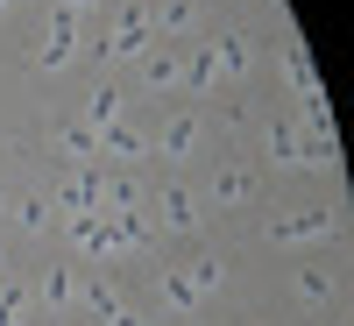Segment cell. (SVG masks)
Here are the masks:
<instances>
[{
    "instance_id": "cell-9",
    "label": "cell",
    "mask_w": 354,
    "mask_h": 326,
    "mask_svg": "<svg viewBox=\"0 0 354 326\" xmlns=\"http://www.w3.org/2000/svg\"><path fill=\"white\" fill-rule=\"evenodd\" d=\"M333 227V213H290V220H270V242H319Z\"/></svg>"
},
{
    "instance_id": "cell-3",
    "label": "cell",
    "mask_w": 354,
    "mask_h": 326,
    "mask_svg": "<svg viewBox=\"0 0 354 326\" xmlns=\"http://www.w3.org/2000/svg\"><path fill=\"white\" fill-rule=\"evenodd\" d=\"M50 206H57V213H100V170L85 163L78 177H64V185H57V199H50Z\"/></svg>"
},
{
    "instance_id": "cell-24",
    "label": "cell",
    "mask_w": 354,
    "mask_h": 326,
    "mask_svg": "<svg viewBox=\"0 0 354 326\" xmlns=\"http://www.w3.org/2000/svg\"><path fill=\"white\" fill-rule=\"evenodd\" d=\"M57 8H64V15H85V8H93V0H57Z\"/></svg>"
},
{
    "instance_id": "cell-4",
    "label": "cell",
    "mask_w": 354,
    "mask_h": 326,
    "mask_svg": "<svg viewBox=\"0 0 354 326\" xmlns=\"http://www.w3.org/2000/svg\"><path fill=\"white\" fill-rule=\"evenodd\" d=\"M71 305L93 312V319H113V312H121V291H113L106 277H78V284H71Z\"/></svg>"
},
{
    "instance_id": "cell-14",
    "label": "cell",
    "mask_w": 354,
    "mask_h": 326,
    "mask_svg": "<svg viewBox=\"0 0 354 326\" xmlns=\"http://www.w3.org/2000/svg\"><path fill=\"white\" fill-rule=\"evenodd\" d=\"M106 234H113V248H142L149 242V220L142 213H106Z\"/></svg>"
},
{
    "instance_id": "cell-21",
    "label": "cell",
    "mask_w": 354,
    "mask_h": 326,
    "mask_svg": "<svg viewBox=\"0 0 354 326\" xmlns=\"http://www.w3.org/2000/svg\"><path fill=\"white\" fill-rule=\"evenodd\" d=\"M15 213H21V227H28V234H43V227L57 220V206H50V199H21Z\"/></svg>"
},
{
    "instance_id": "cell-10",
    "label": "cell",
    "mask_w": 354,
    "mask_h": 326,
    "mask_svg": "<svg viewBox=\"0 0 354 326\" xmlns=\"http://www.w3.org/2000/svg\"><path fill=\"white\" fill-rule=\"evenodd\" d=\"M142 78H149L156 93H170V85H185V57H177V50H149V57H142Z\"/></svg>"
},
{
    "instance_id": "cell-20",
    "label": "cell",
    "mask_w": 354,
    "mask_h": 326,
    "mask_svg": "<svg viewBox=\"0 0 354 326\" xmlns=\"http://www.w3.org/2000/svg\"><path fill=\"white\" fill-rule=\"evenodd\" d=\"M213 192H220L227 206H241V199H255V177H248V170H220V185H213Z\"/></svg>"
},
{
    "instance_id": "cell-16",
    "label": "cell",
    "mask_w": 354,
    "mask_h": 326,
    "mask_svg": "<svg viewBox=\"0 0 354 326\" xmlns=\"http://www.w3.org/2000/svg\"><path fill=\"white\" fill-rule=\"evenodd\" d=\"M71 284H78L71 270H43V284H36V298H43L50 312H64V305H71Z\"/></svg>"
},
{
    "instance_id": "cell-17",
    "label": "cell",
    "mask_w": 354,
    "mask_h": 326,
    "mask_svg": "<svg viewBox=\"0 0 354 326\" xmlns=\"http://www.w3.org/2000/svg\"><path fill=\"white\" fill-rule=\"evenodd\" d=\"M163 298H170V305H177V312H192V305H198V298H205V291H198V284H192V277H185V270H163Z\"/></svg>"
},
{
    "instance_id": "cell-1",
    "label": "cell",
    "mask_w": 354,
    "mask_h": 326,
    "mask_svg": "<svg viewBox=\"0 0 354 326\" xmlns=\"http://www.w3.org/2000/svg\"><path fill=\"white\" fill-rule=\"evenodd\" d=\"M71 57H78V15L50 8V36H43V50H36V71H64Z\"/></svg>"
},
{
    "instance_id": "cell-2",
    "label": "cell",
    "mask_w": 354,
    "mask_h": 326,
    "mask_svg": "<svg viewBox=\"0 0 354 326\" xmlns=\"http://www.w3.org/2000/svg\"><path fill=\"white\" fill-rule=\"evenodd\" d=\"M149 43H156V21H149V8H128L121 15V28L100 43L106 57H149Z\"/></svg>"
},
{
    "instance_id": "cell-23",
    "label": "cell",
    "mask_w": 354,
    "mask_h": 326,
    "mask_svg": "<svg viewBox=\"0 0 354 326\" xmlns=\"http://www.w3.org/2000/svg\"><path fill=\"white\" fill-rule=\"evenodd\" d=\"M298 298H312V305L333 298V277H326V270H298Z\"/></svg>"
},
{
    "instance_id": "cell-18",
    "label": "cell",
    "mask_w": 354,
    "mask_h": 326,
    "mask_svg": "<svg viewBox=\"0 0 354 326\" xmlns=\"http://www.w3.org/2000/svg\"><path fill=\"white\" fill-rule=\"evenodd\" d=\"M213 78H220V64H213V43H198V50H192V64H185V85H192V93H205Z\"/></svg>"
},
{
    "instance_id": "cell-15",
    "label": "cell",
    "mask_w": 354,
    "mask_h": 326,
    "mask_svg": "<svg viewBox=\"0 0 354 326\" xmlns=\"http://www.w3.org/2000/svg\"><path fill=\"white\" fill-rule=\"evenodd\" d=\"M106 121H121V93H113V85L85 93V128H106Z\"/></svg>"
},
{
    "instance_id": "cell-8",
    "label": "cell",
    "mask_w": 354,
    "mask_h": 326,
    "mask_svg": "<svg viewBox=\"0 0 354 326\" xmlns=\"http://www.w3.org/2000/svg\"><path fill=\"white\" fill-rule=\"evenodd\" d=\"M283 71H290V85H298V107L326 100V93H319V71H312V57H305L298 43H283Z\"/></svg>"
},
{
    "instance_id": "cell-22",
    "label": "cell",
    "mask_w": 354,
    "mask_h": 326,
    "mask_svg": "<svg viewBox=\"0 0 354 326\" xmlns=\"http://www.w3.org/2000/svg\"><path fill=\"white\" fill-rule=\"evenodd\" d=\"M185 277H192L198 291H220V277H227V262H220V255H198V262H192Z\"/></svg>"
},
{
    "instance_id": "cell-11",
    "label": "cell",
    "mask_w": 354,
    "mask_h": 326,
    "mask_svg": "<svg viewBox=\"0 0 354 326\" xmlns=\"http://www.w3.org/2000/svg\"><path fill=\"white\" fill-rule=\"evenodd\" d=\"M156 213H163V227H170V234H185V227H198V199L170 185V192L156 199Z\"/></svg>"
},
{
    "instance_id": "cell-6",
    "label": "cell",
    "mask_w": 354,
    "mask_h": 326,
    "mask_svg": "<svg viewBox=\"0 0 354 326\" xmlns=\"http://www.w3.org/2000/svg\"><path fill=\"white\" fill-rule=\"evenodd\" d=\"M64 234L85 248V255H113V234H106V213H71L64 220Z\"/></svg>"
},
{
    "instance_id": "cell-25",
    "label": "cell",
    "mask_w": 354,
    "mask_h": 326,
    "mask_svg": "<svg viewBox=\"0 0 354 326\" xmlns=\"http://www.w3.org/2000/svg\"><path fill=\"white\" fill-rule=\"evenodd\" d=\"M0 8H15V0H0Z\"/></svg>"
},
{
    "instance_id": "cell-19",
    "label": "cell",
    "mask_w": 354,
    "mask_h": 326,
    "mask_svg": "<svg viewBox=\"0 0 354 326\" xmlns=\"http://www.w3.org/2000/svg\"><path fill=\"white\" fill-rule=\"evenodd\" d=\"M213 64L220 71H248V36H220L213 43Z\"/></svg>"
},
{
    "instance_id": "cell-13",
    "label": "cell",
    "mask_w": 354,
    "mask_h": 326,
    "mask_svg": "<svg viewBox=\"0 0 354 326\" xmlns=\"http://www.w3.org/2000/svg\"><path fill=\"white\" fill-rule=\"evenodd\" d=\"M149 21H156V36H185V28L198 21V8H192V0H163Z\"/></svg>"
},
{
    "instance_id": "cell-5",
    "label": "cell",
    "mask_w": 354,
    "mask_h": 326,
    "mask_svg": "<svg viewBox=\"0 0 354 326\" xmlns=\"http://www.w3.org/2000/svg\"><path fill=\"white\" fill-rule=\"evenodd\" d=\"M50 142H57L64 156H78V163H100V128H85V121H57Z\"/></svg>"
},
{
    "instance_id": "cell-12",
    "label": "cell",
    "mask_w": 354,
    "mask_h": 326,
    "mask_svg": "<svg viewBox=\"0 0 354 326\" xmlns=\"http://www.w3.org/2000/svg\"><path fill=\"white\" fill-rule=\"evenodd\" d=\"M198 135H205V128H198V114H177V121L163 128V156H192V150H198Z\"/></svg>"
},
{
    "instance_id": "cell-7",
    "label": "cell",
    "mask_w": 354,
    "mask_h": 326,
    "mask_svg": "<svg viewBox=\"0 0 354 326\" xmlns=\"http://www.w3.org/2000/svg\"><path fill=\"white\" fill-rule=\"evenodd\" d=\"M100 156H121V163H142V156H149V142H142L135 128H121V121H106V128H100Z\"/></svg>"
}]
</instances>
